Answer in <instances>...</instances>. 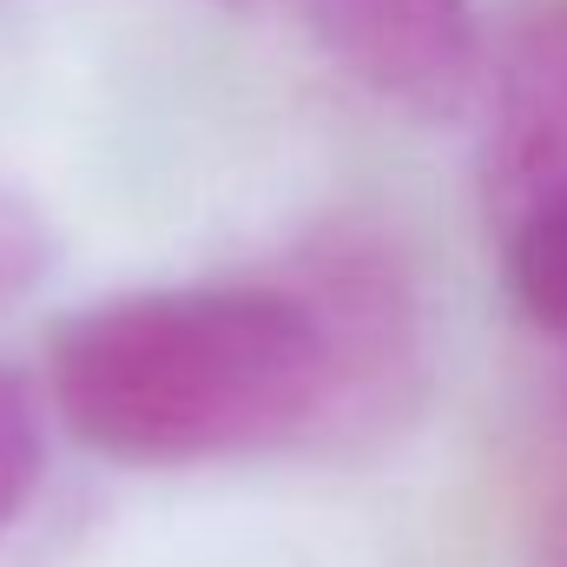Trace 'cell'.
<instances>
[{"instance_id":"5","label":"cell","mask_w":567,"mask_h":567,"mask_svg":"<svg viewBox=\"0 0 567 567\" xmlns=\"http://www.w3.org/2000/svg\"><path fill=\"white\" fill-rule=\"evenodd\" d=\"M40 271H47V225L33 218L27 198L0 185V310L20 303L40 284Z\"/></svg>"},{"instance_id":"1","label":"cell","mask_w":567,"mask_h":567,"mask_svg":"<svg viewBox=\"0 0 567 567\" xmlns=\"http://www.w3.org/2000/svg\"><path fill=\"white\" fill-rule=\"evenodd\" d=\"M53 410L93 455L198 468L310 449L330 423V343L290 284H158L66 317Z\"/></svg>"},{"instance_id":"4","label":"cell","mask_w":567,"mask_h":567,"mask_svg":"<svg viewBox=\"0 0 567 567\" xmlns=\"http://www.w3.org/2000/svg\"><path fill=\"white\" fill-rule=\"evenodd\" d=\"M47 468V435H40V403L33 390L0 363V535L27 515L33 488Z\"/></svg>"},{"instance_id":"6","label":"cell","mask_w":567,"mask_h":567,"mask_svg":"<svg viewBox=\"0 0 567 567\" xmlns=\"http://www.w3.org/2000/svg\"><path fill=\"white\" fill-rule=\"evenodd\" d=\"M535 567H567V515H555L535 542Z\"/></svg>"},{"instance_id":"3","label":"cell","mask_w":567,"mask_h":567,"mask_svg":"<svg viewBox=\"0 0 567 567\" xmlns=\"http://www.w3.org/2000/svg\"><path fill=\"white\" fill-rule=\"evenodd\" d=\"M502 284L522 323L567 357V185L502 218Z\"/></svg>"},{"instance_id":"2","label":"cell","mask_w":567,"mask_h":567,"mask_svg":"<svg viewBox=\"0 0 567 567\" xmlns=\"http://www.w3.org/2000/svg\"><path fill=\"white\" fill-rule=\"evenodd\" d=\"M330 343V423L323 442H377L416 416L429 383V310L410 271L377 245H337L310 258V278L290 284Z\"/></svg>"}]
</instances>
